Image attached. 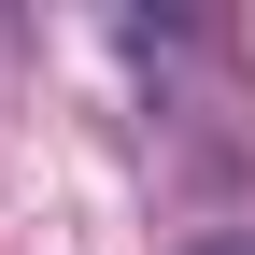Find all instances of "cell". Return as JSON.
<instances>
[{
    "label": "cell",
    "mask_w": 255,
    "mask_h": 255,
    "mask_svg": "<svg viewBox=\"0 0 255 255\" xmlns=\"http://www.w3.org/2000/svg\"><path fill=\"white\" fill-rule=\"evenodd\" d=\"M184 255H255V227H199V241H184Z\"/></svg>",
    "instance_id": "1"
}]
</instances>
